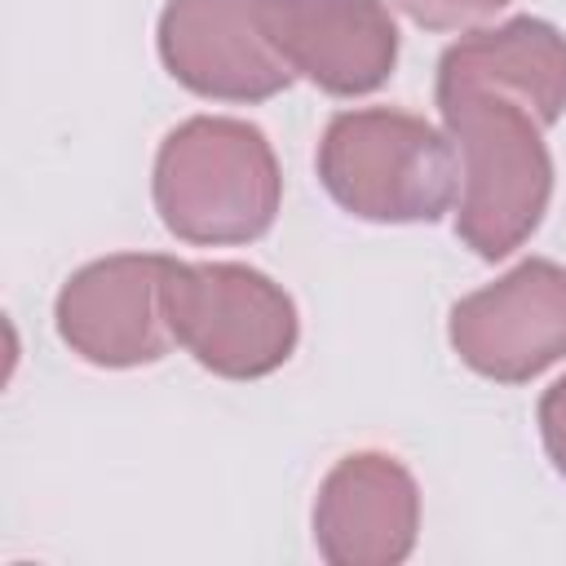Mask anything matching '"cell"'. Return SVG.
Listing matches in <instances>:
<instances>
[{
    "mask_svg": "<svg viewBox=\"0 0 566 566\" xmlns=\"http://www.w3.org/2000/svg\"><path fill=\"white\" fill-rule=\"evenodd\" d=\"M438 111L460 164L455 234L500 261L531 239L553 195L544 124L500 88H438Z\"/></svg>",
    "mask_w": 566,
    "mask_h": 566,
    "instance_id": "6da1fadb",
    "label": "cell"
},
{
    "mask_svg": "<svg viewBox=\"0 0 566 566\" xmlns=\"http://www.w3.org/2000/svg\"><path fill=\"white\" fill-rule=\"evenodd\" d=\"M279 199V159L248 119L195 115L155 155V208L186 243H248L274 226Z\"/></svg>",
    "mask_w": 566,
    "mask_h": 566,
    "instance_id": "7a4b0ae2",
    "label": "cell"
},
{
    "mask_svg": "<svg viewBox=\"0 0 566 566\" xmlns=\"http://www.w3.org/2000/svg\"><path fill=\"white\" fill-rule=\"evenodd\" d=\"M327 195L363 221H438L460 195L447 128L394 106L340 111L318 142Z\"/></svg>",
    "mask_w": 566,
    "mask_h": 566,
    "instance_id": "3957f363",
    "label": "cell"
},
{
    "mask_svg": "<svg viewBox=\"0 0 566 566\" xmlns=\"http://www.w3.org/2000/svg\"><path fill=\"white\" fill-rule=\"evenodd\" d=\"M164 318L199 367L256 380L279 371L296 349V305L261 270L239 261H172L164 265Z\"/></svg>",
    "mask_w": 566,
    "mask_h": 566,
    "instance_id": "277c9868",
    "label": "cell"
},
{
    "mask_svg": "<svg viewBox=\"0 0 566 566\" xmlns=\"http://www.w3.org/2000/svg\"><path fill=\"white\" fill-rule=\"evenodd\" d=\"M451 349L486 380H531L566 358V265L531 256L451 305Z\"/></svg>",
    "mask_w": 566,
    "mask_h": 566,
    "instance_id": "5b68a950",
    "label": "cell"
},
{
    "mask_svg": "<svg viewBox=\"0 0 566 566\" xmlns=\"http://www.w3.org/2000/svg\"><path fill=\"white\" fill-rule=\"evenodd\" d=\"M159 57L177 84L217 102H265L296 75L265 31L261 0H168Z\"/></svg>",
    "mask_w": 566,
    "mask_h": 566,
    "instance_id": "8992f818",
    "label": "cell"
},
{
    "mask_svg": "<svg viewBox=\"0 0 566 566\" xmlns=\"http://www.w3.org/2000/svg\"><path fill=\"white\" fill-rule=\"evenodd\" d=\"M168 256L115 252L66 279L57 292V336L97 367H142L168 354L164 318Z\"/></svg>",
    "mask_w": 566,
    "mask_h": 566,
    "instance_id": "52a82bcc",
    "label": "cell"
},
{
    "mask_svg": "<svg viewBox=\"0 0 566 566\" xmlns=\"http://www.w3.org/2000/svg\"><path fill=\"white\" fill-rule=\"evenodd\" d=\"M283 62L332 97H358L389 80L398 27L380 0H261Z\"/></svg>",
    "mask_w": 566,
    "mask_h": 566,
    "instance_id": "ba28073f",
    "label": "cell"
},
{
    "mask_svg": "<svg viewBox=\"0 0 566 566\" xmlns=\"http://www.w3.org/2000/svg\"><path fill=\"white\" fill-rule=\"evenodd\" d=\"M420 531L416 478L380 451L345 455L318 486L314 544L332 566H394Z\"/></svg>",
    "mask_w": 566,
    "mask_h": 566,
    "instance_id": "9c48e42d",
    "label": "cell"
},
{
    "mask_svg": "<svg viewBox=\"0 0 566 566\" xmlns=\"http://www.w3.org/2000/svg\"><path fill=\"white\" fill-rule=\"evenodd\" d=\"M438 88H500L548 128L566 111V35L544 18L478 27L442 53Z\"/></svg>",
    "mask_w": 566,
    "mask_h": 566,
    "instance_id": "30bf717a",
    "label": "cell"
},
{
    "mask_svg": "<svg viewBox=\"0 0 566 566\" xmlns=\"http://www.w3.org/2000/svg\"><path fill=\"white\" fill-rule=\"evenodd\" d=\"M394 4L429 31H455V27H473L491 13H500L509 0H394Z\"/></svg>",
    "mask_w": 566,
    "mask_h": 566,
    "instance_id": "8fae6325",
    "label": "cell"
},
{
    "mask_svg": "<svg viewBox=\"0 0 566 566\" xmlns=\"http://www.w3.org/2000/svg\"><path fill=\"white\" fill-rule=\"evenodd\" d=\"M539 433H544V451L553 469L566 478V376L553 380L539 398Z\"/></svg>",
    "mask_w": 566,
    "mask_h": 566,
    "instance_id": "7c38bea8",
    "label": "cell"
}]
</instances>
